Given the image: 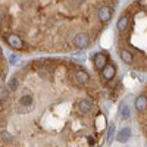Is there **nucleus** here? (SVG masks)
I'll return each mask as SVG.
<instances>
[{"instance_id": "5", "label": "nucleus", "mask_w": 147, "mask_h": 147, "mask_svg": "<svg viewBox=\"0 0 147 147\" xmlns=\"http://www.w3.org/2000/svg\"><path fill=\"white\" fill-rule=\"evenodd\" d=\"M107 63H109V55L106 52H97L93 56V65H94V69L96 71L100 72Z\"/></svg>"}, {"instance_id": "6", "label": "nucleus", "mask_w": 147, "mask_h": 147, "mask_svg": "<svg viewBox=\"0 0 147 147\" xmlns=\"http://www.w3.org/2000/svg\"><path fill=\"white\" fill-rule=\"evenodd\" d=\"M112 16H113V7L112 6H103V7L99 9V12H97V19H99V22L102 25L109 24Z\"/></svg>"}, {"instance_id": "9", "label": "nucleus", "mask_w": 147, "mask_h": 147, "mask_svg": "<svg viewBox=\"0 0 147 147\" xmlns=\"http://www.w3.org/2000/svg\"><path fill=\"white\" fill-rule=\"evenodd\" d=\"M134 106L138 113H144L147 110V96L146 94H138L134 100Z\"/></svg>"}, {"instance_id": "12", "label": "nucleus", "mask_w": 147, "mask_h": 147, "mask_svg": "<svg viewBox=\"0 0 147 147\" xmlns=\"http://www.w3.org/2000/svg\"><path fill=\"white\" fill-rule=\"evenodd\" d=\"M119 115L122 119H129L131 118V107L128 103H122L119 106Z\"/></svg>"}, {"instance_id": "13", "label": "nucleus", "mask_w": 147, "mask_h": 147, "mask_svg": "<svg viewBox=\"0 0 147 147\" xmlns=\"http://www.w3.org/2000/svg\"><path fill=\"white\" fill-rule=\"evenodd\" d=\"M115 128H116L115 122L109 125V129H107V144H110L113 141V138H115Z\"/></svg>"}, {"instance_id": "2", "label": "nucleus", "mask_w": 147, "mask_h": 147, "mask_svg": "<svg viewBox=\"0 0 147 147\" xmlns=\"http://www.w3.org/2000/svg\"><path fill=\"white\" fill-rule=\"evenodd\" d=\"M3 40H5V43H6L10 49H13V50H16V52H24V50H27L25 41H24L21 37L16 35V34H7Z\"/></svg>"}, {"instance_id": "8", "label": "nucleus", "mask_w": 147, "mask_h": 147, "mask_svg": "<svg viewBox=\"0 0 147 147\" xmlns=\"http://www.w3.org/2000/svg\"><path fill=\"white\" fill-rule=\"evenodd\" d=\"M129 25H131V19H129V16H128L127 13H122V15L119 16L118 22H116V28H118V31H119L121 34H125V32L129 30Z\"/></svg>"}, {"instance_id": "7", "label": "nucleus", "mask_w": 147, "mask_h": 147, "mask_svg": "<svg viewBox=\"0 0 147 147\" xmlns=\"http://www.w3.org/2000/svg\"><path fill=\"white\" fill-rule=\"evenodd\" d=\"M116 71H118L116 63H110V62H109V63L100 71V75H102V78H103L106 82H109V81H112V80L115 78Z\"/></svg>"}, {"instance_id": "4", "label": "nucleus", "mask_w": 147, "mask_h": 147, "mask_svg": "<svg viewBox=\"0 0 147 147\" xmlns=\"http://www.w3.org/2000/svg\"><path fill=\"white\" fill-rule=\"evenodd\" d=\"M72 77H74V81H75L78 85H85V84H88L90 80H91L90 74L84 69V66H75Z\"/></svg>"}, {"instance_id": "11", "label": "nucleus", "mask_w": 147, "mask_h": 147, "mask_svg": "<svg viewBox=\"0 0 147 147\" xmlns=\"http://www.w3.org/2000/svg\"><path fill=\"white\" fill-rule=\"evenodd\" d=\"M119 56L122 59V62L127 63V65H132L134 63V56L129 50H127V49H122V50L119 52Z\"/></svg>"}, {"instance_id": "3", "label": "nucleus", "mask_w": 147, "mask_h": 147, "mask_svg": "<svg viewBox=\"0 0 147 147\" xmlns=\"http://www.w3.org/2000/svg\"><path fill=\"white\" fill-rule=\"evenodd\" d=\"M74 49H78V50H84V49H88L93 44V38L87 34V32H78L72 40Z\"/></svg>"}, {"instance_id": "10", "label": "nucleus", "mask_w": 147, "mask_h": 147, "mask_svg": "<svg viewBox=\"0 0 147 147\" xmlns=\"http://www.w3.org/2000/svg\"><path fill=\"white\" fill-rule=\"evenodd\" d=\"M131 136H132L131 128H129V127H124V128H122V129L116 134V141L121 143V144H125L127 141H129Z\"/></svg>"}, {"instance_id": "14", "label": "nucleus", "mask_w": 147, "mask_h": 147, "mask_svg": "<svg viewBox=\"0 0 147 147\" xmlns=\"http://www.w3.org/2000/svg\"><path fill=\"white\" fill-rule=\"evenodd\" d=\"M19 60H21V56L16 55V53H13V55L9 56V65H16Z\"/></svg>"}, {"instance_id": "1", "label": "nucleus", "mask_w": 147, "mask_h": 147, "mask_svg": "<svg viewBox=\"0 0 147 147\" xmlns=\"http://www.w3.org/2000/svg\"><path fill=\"white\" fill-rule=\"evenodd\" d=\"M118 0H0V37L16 34L27 49L74 50L78 32L97 38L105 25L97 19L103 6ZM93 40V41H94Z\"/></svg>"}]
</instances>
